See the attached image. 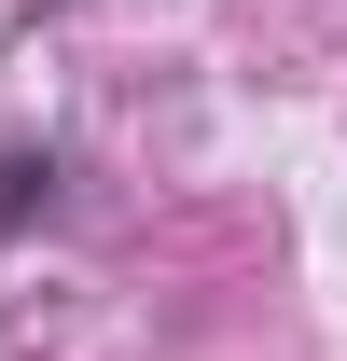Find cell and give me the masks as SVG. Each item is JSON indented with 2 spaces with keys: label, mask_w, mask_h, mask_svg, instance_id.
<instances>
[{
  "label": "cell",
  "mask_w": 347,
  "mask_h": 361,
  "mask_svg": "<svg viewBox=\"0 0 347 361\" xmlns=\"http://www.w3.org/2000/svg\"><path fill=\"white\" fill-rule=\"evenodd\" d=\"M70 209V153L56 139H0V236H42Z\"/></svg>",
  "instance_id": "obj_1"
}]
</instances>
